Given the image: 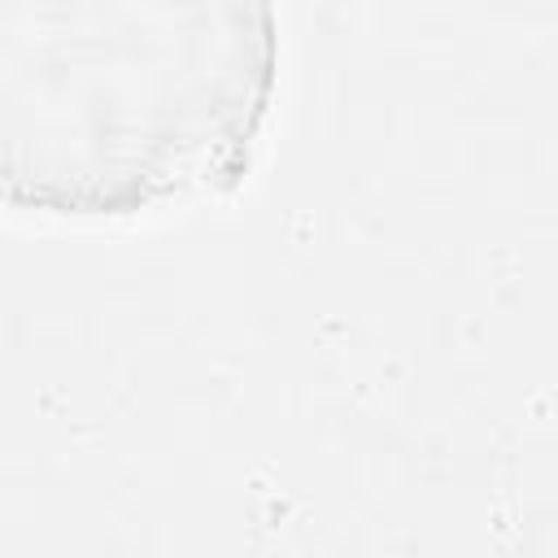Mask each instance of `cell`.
Returning a JSON list of instances; mask_svg holds the SVG:
<instances>
[{"mask_svg": "<svg viewBox=\"0 0 558 558\" xmlns=\"http://www.w3.org/2000/svg\"><path fill=\"white\" fill-rule=\"evenodd\" d=\"M270 35H0V205L144 214L244 174Z\"/></svg>", "mask_w": 558, "mask_h": 558, "instance_id": "cell-1", "label": "cell"}]
</instances>
